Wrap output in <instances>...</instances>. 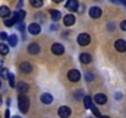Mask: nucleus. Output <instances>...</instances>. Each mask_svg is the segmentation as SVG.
I'll return each mask as SVG.
<instances>
[{"label": "nucleus", "mask_w": 126, "mask_h": 118, "mask_svg": "<svg viewBox=\"0 0 126 118\" xmlns=\"http://www.w3.org/2000/svg\"><path fill=\"white\" fill-rule=\"evenodd\" d=\"M18 108L22 113H27L30 108V98L25 95L18 96Z\"/></svg>", "instance_id": "nucleus-1"}, {"label": "nucleus", "mask_w": 126, "mask_h": 118, "mask_svg": "<svg viewBox=\"0 0 126 118\" xmlns=\"http://www.w3.org/2000/svg\"><path fill=\"white\" fill-rule=\"evenodd\" d=\"M89 42H91V37H89L88 33H81V35H79L77 43L80 46H87V44H89Z\"/></svg>", "instance_id": "nucleus-2"}, {"label": "nucleus", "mask_w": 126, "mask_h": 118, "mask_svg": "<svg viewBox=\"0 0 126 118\" xmlns=\"http://www.w3.org/2000/svg\"><path fill=\"white\" fill-rule=\"evenodd\" d=\"M67 78H69L70 81H72V82H77V81L81 79V74H80L79 70H70L69 74H67Z\"/></svg>", "instance_id": "nucleus-3"}, {"label": "nucleus", "mask_w": 126, "mask_h": 118, "mask_svg": "<svg viewBox=\"0 0 126 118\" xmlns=\"http://www.w3.org/2000/svg\"><path fill=\"white\" fill-rule=\"evenodd\" d=\"M51 52H53L55 55H61V54H64L65 49H64V47H63L60 43H54V44L51 46Z\"/></svg>", "instance_id": "nucleus-4"}, {"label": "nucleus", "mask_w": 126, "mask_h": 118, "mask_svg": "<svg viewBox=\"0 0 126 118\" xmlns=\"http://www.w3.org/2000/svg\"><path fill=\"white\" fill-rule=\"evenodd\" d=\"M58 113H59V116L61 118H67L71 115V110H70L67 106H61V107L59 108Z\"/></svg>", "instance_id": "nucleus-5"}, {"label": "nucleus", "mask_w": 126, "mask_h": 118, "mask_svg": "<svg viewBox=\"0 0 126 118\" xmlns=\"http://www.w3.org/2000/svg\"><path fill=\"white\" fill-rule=\"evenodd\" d=\"M100 15H102L100 7H98V6L91 7V10H89V16H91L92 19H98V17H100Z\"/></svg>", "instance_id": "nucleus-6"}, {"label": "nucleus", "mask_w": 126, "mask_h": 118, "mask_svg": "<svg viewBox=\"0 0 126 118\" xmlns=\"http://www.w3.org/2000/svg\"><path fill=\"white\" fill-rule=\"evenodd\" d=\"M28 32L31 33V35H39L41 33V26L38 25V24H31L30 26H28Z\"/></svg>", "instance_id": "nucleus-7"}, {"label": "nucleus", "mask_w": 126, "mask_h": 118, "mask_svg": "<svg viewBox=\"0 0 126 118\" xmlns=\"http://www.w3.org/2000/svg\"><path fill=\"white\" fill-rule=\"evenodd\" d=\"M20 69H21V71H22L23 74H28V73L32 71V65H31V63H28V62H22V63L20 64Z\"/></svg>", "instance_id": "nucleus-8"}, {"label": "nucleus", "mask_w": 126, "mask_h": 118, "mask_svg": "<svg viewBox=\"0 0 126 118\" xmlns=\"http://www.w3.org/2000/svg\"><path fill=\"white\" fill-rule=\"evenodd\" d=\"M27 50H28L30 54H38L39 50H41V47H39L38 43H31V44L28 46Z\"/></svg>", "instance_id": "nucleus-9"}, {"label": "nucleus", "mask_w": 126, "mask_h": 118, "mask_svg": "<svg viewBox=\"0 0 126 118\" xmlns=\"http://www.w3.org/2000/svg\"><path fill=\"white\" fill-rule=\"evenodd\" d=\"M65 6H66V9L70 10V11H76L77 7H79V2H77V0H69Z\"/></svg>", "instance_id": "nucleus-10"}, {"label": "nucleus", "mask_w": 126, "mask_h": 118, "mask_svg": "<svg viewBox=\"0 0 126 118\" xmlns=\"http://www.w3.org/2000/svg\"><path fill=\"white\" fill-rule=\"evenodd\" d=\"M115 48L118 52H125L126 50V42L124 39H118L115 42Z\"/></svg>", "instance_id": "nucleus-11"}, {"label": "nucleus", "mask_w": 126, "mask_h": 118, "mask_svg": "<svg viewBox=\"0 0 126 118\" xmlns=\"http://www.w3.org/2000/svg\"><path fill=\"white\" fill-rule=\"evenodd\" d=\"M15 86H16V89H17V91H18L20 94H25V92H27V90H28V85H27L26 82H23V81L17 82Z\"/></svg>", "instance_id": "nucleus-12"}, {"label": "nucleus", "mask_w": 126, "mask_h": 118, "mask_svg": "<svg viewBox=\"0 0 126 118\" xmlns=\"http://www.w3.org/2000/svg\"><path fill=\"white\" fill-rule=\"evenodd\" d=\"M107 96L104 95V94H97L95 96H94V101L98 103V105H104V103H107Z\"/></svg>", "instance_id": "nucleus-13"}, {"label": "nucleus", "mask_w": 126, "mask_h": 118, "mask_svg": "<svg viewBox=\"0 0 126 118\" xmlns=\"http://www.w3.org/2000/svg\"><path fill=\"white\" fill-rule=\"evenodd\" d=\"M75 24V16L74 15H66L64 17V25L65 26H72Z\"/></svg>", "instance_id": "nucleus-14"}, {"label": "nucleus", "mask_w": 126, "mask_h": 118, "mask_svg": "<svg viewBox=\"0 0 126 118\" xmlns=\"http://www.w3.org/2000/svg\"><path fill=\"white\" fill-rule=\"evenodd\" d=\"M41 101L43 103H45V105H49V103L53 102V96L50 94H43L41 96Z\"/></svg>", "instance_id": "nucleus-15"}, {"label": "nucleus", "mask_w": 126, "mask_h": 118, "mask_svg": "<svg viewBox=\"0 0 126 118\" xmlns=\"http://www.w3.org/2000/svg\"><path fill=\"white\" fill-rule=\"evenodd\" d=\"M80 60H81V63L88 64V63H91V60H92V57H91L88 53H82V54L80 55Z\"/></svg>", "instance_id": "nucleus-16"}, {"label": "nucleus", "mask_w": 126, "mask_h": 118, "mask_svg": "<svg viewBox=\"0 0 126 118\" xmlns=\"http://www.w3.org/2000/svg\"><path fill=\"white\" fill-rule=\"evenodd\" d=\"M10 15V9L7 6H0V17H7Z\"/></svg>", "instance_id": "nucleus-17"}, {"label": "nucleus", "mask_w": 126, "mask_h": 118, "mask_svg": "<svg viewBox=\"0 0 126 118\" xmlns=\"http://www.w3.org/2000/svg\"><path fill=\"white\" fill-rule=\"evenodd\" d=\"M15 16H16V22H21L25 19V16H26V11L25 10H20V11H17L15 14Z\"/></svg>", "instance_id": "nucleus-18"}, {"label": "nucleus", "mask_w": 126, "mask_h": 118, "mask_svg": "<svg viewBox=\"0 0 126 118\" xmlns=\"http://www.w3.org/2000/svg\"><path fill=\"white\" fill-rule=\"evenodd\" d=\"M50 15H51V20H53V21H58V20H60V17H61V14H60V11H58V10H50Z\"/></svg>", "instance_id": "nucleus-19"}, {"label": "nucleus", "mask_w": 126, "mask_h": 118, "mask_svg": "<svg viewBox=\"0 0 126 118\" xmlns=\"http://www.w3.org/2000/svg\"><path fill=\"white\" fill-rule=\"evenodd\" d=\"M4 24H5V26H7V27H11L12 25H15V24H16V16L14 15L12 17H10V19H6V20L4 21Z\"/></svg>", "instance_id": "nucleus-20"}, {"label": "nucleus", "mask_w": 126, "mask_h": 118, "mask_svg": "<svg viewBox=\"0 0 126 118\" xmlns=\"http://www.w3.org/2000/svg\"><path fill=\"white\" fill-rule=\"evenodd\" d=\"M7 53H9V46L6 43H0V54L6 55Z\"/></svg>", "instance_id": "nucleus-21"}, {"label": "nucleus", "mask_w": 126, "mask_h": 118, "mask_svg": "<svg viewBox=\"0 0 126 118\" xmlns=\"http://www.w3.org/2000/svg\"><path fill=\"white\" fill-rule=\"evenodd\" d=\"M83 98V103H84V108H91L93 105H92V98L89 96H84Z\"/></svg>", "instance_id": "nucleus-22"}, {"label": "nucleus", "mask_w": 126, "mask_h": 118, "mask_svg": "<svg viewBox=\"0 0 126 118\" xmlns=\"http://www.w3.org/2000/svg\"><path fill=\"white\" fill-rule=\"evenodd\" d=\"M7 38H9V43H10V46H11V47H15V46H16V44H17V36H16V35H11V36H10V37H7Z\"/></svg>", "instance_id": "nucleus-23"}, {"label": "nucleus", "mask_w": 126, "mask_h": 118, "mask_svg": "<svg viewBox=\"0 0 126 118\" xmlns=\"http://www.w3.org/2000/svg\"><path fill=\"white\" fill-rule=\"evenodd\" d=\"M9 70L6 69V68H1L0 69V78L1 79H7V76H9Z\"/></svg>", "instance_id": "nucleus-24"}, {"label": "nucleus", "mask_w": 126, "mask_h": 118, "mask_svg": "<svg viewBox=\"0 0 126 118\" xmlns=\"http://www.w3.org/2000/svg\"><path fill=\"white\" fill-rule=\"evenodd\" d=\"M30 2L33 7H41L43 5V0H30Z\"/></svg>", "instance_id": "nucleus-25"}, {"label": "nucleus", "mask_w": 126, "mask_h": 118, "mask_svg": "<svg viewBox=\"0 0 126 118\" xmlns=\"http://www.w3.org/2000/svg\"><path fill=\"white\" fill-rule=\"evenodd\" d=\"M7 79H9V82H10V86L11 87H15V75L14 74H9V76H7Z\"/></svg>", "instance_id": "nucleus-26"}, {"label": "nucleus", "mask_w": 126, "mask_h": 118, "mask_svg": "<svg viewBox=\"0 0 126 118\" xmlns=\"http://www.w3.org/2000/svg\"><path fill=\"white\" fill-rule=\"evenodd\" d=\"M84 79H86L87 81H92V80L94 79V75H93V74H89V73H86V74H84Z\"/></svg>", "instance_id": "nucleus-27"}, {"label": "nucleus", "mask_w": 126, "mask_h": 118, "mask_svg": "<svg viewBox=\"0 0 126 118\" xmlns=\"http://www.w3.org/2000/svg\"><path fill=\"white\" fill-rule=\"evenodd\" d=\"M91 110H92V112H93V115H94V116H97V117H100V112H99V111H98V110H97L94 106H92V107H91Z\"/></svg>", "instance_id": "nucleus-28"}, {"label": "nucleus", "mask_w": 126, "mask_h": 118, "mask_svg": "<svg viewBox=\"0 0 126 118\" xmlns=\"http://www.w3.org/2000/svg\"><path fill=\"white\" fill-rule=\"evenodd\" d=\"M74 96L79 100V98H82V91L81 90H77L76 92H74Z\"/></svg>", "instance_id": "nucleus-29"}, {"label": "nucleus", "mask_w": 126, "mask_h": 118, "mask_svg": "<svg viewBox=\"0 0 126 118\" xmlns=\"http://www.w3.org/2000/svg\"><path fill=\"white\" fill-rule=\"evenodd\" d=\"M120 27H121V30H123V31H126V20H124V21L121 22Z\"/></svg>", "instance_id": "nucleus-30"}, {"label": "nucleus", "mask_w": 126, "mask_h": 118, "mask_svg": "<svg viewBox=\"0 0 126 118\" xmlns=\"http://www.w3.org/2000/svg\"><path fill=\"white\" fill-rule=\"evenodd\" d=\"M0 39H7V35L5 32H1L0 33Z\"/></svg>", "instance_id": "nucleus-31"}, {"label": "nucleus", "mask_w": 126, "mask_h": 118, "mask_svg": "<svg viewBox=\"0 0 126 118\" xmlns=\"http://www.w3.org/2000/svg\"><path fill=\"white\" fill-rule=\"evenodd\" d=\"M5 118H10V111L9 110L5 111Z\"/></svg>", "instance_id": "nucleus-32"}, {"label": "nucleus", "mask_w": 126, "mask_h": 118, "mask_svg": "<svg viewBox=\"0 0 126 118\" xmlns=\"http://www.w3.org/2000/svg\"><path fill=\"white\" fill-rule=\"evenodd\" d=\"M2 68V59H0V69Z\"/></svg>", "instance_id": "nucleus-33"}, {"label": "nucleus", "mask_w": 126, "mask_h": 118, "mask_svg": "<svg viewBox=\"0 0 126 118\" xmlns=\"http://www.w3.org/2000/svg\"><path fill=\"white\" fill-rule=\"evenodd\" d=\"M53 1H55V2H61L63 0H53Z\"/></svg>", "instance_id": "nucleus-34"}, {"label": "nucleus", "mask_w": 126, "mask_h": 118, "mask_svg": "<svg viewBox=\"0 0 126 118\" xmlns=\"http://www.w3.org/2000/svg\"><path fill=\"white\" fill-rule=\"evenodd\" d=\"M99 118H109V117H108V116H100Z\"/></svg>", "instance_id": "nucleus-35"}, {"label": "nucleus", "mask_w": 126, "mask_h": 118, "mask_svg": "<svg viewBox=\"0 0 126 118\" xmlns=\"http://www.w3.org/2000/svg\"><path fill=\"white\" fill-rule=\"evenodd\" d=\"M2 103V100H1V96H0V105Z\"/></svg>", "instance_id": "nucleus-36"}, {"label": "nucleus", "mask_w": 126, "mask_h": 118, "mask_svg": "<svg viewBox=\"0 0 126 118\" xmlns=\"http://www.w3.org/2000/svg\"><path fill=\"white\" fill-rule=\"evenodd\" d=\"M12 118H21L20 116H15V117H12Z\"/></svg>", "instance_id": "nucleus-37"}, {"label": "nucleus", "mask_w": 126, "mask_h": 118, "mask_svg": "<svg viewBox=\"0 0 126 118\" xmlns=\"http://www.w3.org/2000/svg\"><path fill=\"white\" fill-rule=\"evenodd\" d=\"M0 87H1V81H0Z\"/></svg>", "instance_id": "nucleus-38"}, {"label": "nucleus", "mask_w": 126, "mask_h": 118, "mask_svg": "<svg viewBox=\"0 0 126 118\" xmlns=\"http://www.w3.org/2000/svg\"><path fill=\"white\" fill-rule=\"evenodd\" d=\"M88 118H91V117H88Z\"/></svg>", "instance_id": "nucleus-39"}]
</instances>
